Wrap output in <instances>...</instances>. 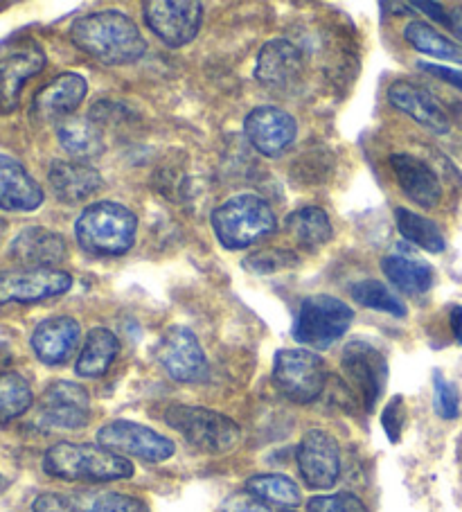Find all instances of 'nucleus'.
I'll list each match as a JSON object with an SVG mask.
<instances>
[{"label": "nucleus", "instance_id": "f257e3e1", "mask_svg": "<svg viewBox=\"0 0 462 512\" xmlns=\"http://www.w3.org/2000/svg\"><path fill=\"white\" fill-rule=\"evenodd\" d=\"M70 41L104 66L136 64L147 52V41L136 21L120 10L79 16L70 25Z\"/></svg>", "mask_w": 462, "mask_h": 512}, {"label": "nucleus", "instance_id": "f03ea898", "mask_svg": "<svg viewBox=\"0 0 462 512\" xmlns=\"http://www.w3.org/2000/svg\"><path fill=\"white\" fill-rule=\"evenodd\" d=\"M43 470L61 481L109 483L131 479L133 465L129 458L118 456L102 445L57 443L43 456Z\"/></svg>", "mask_w": 462, "mask_h": 512}, {"label": "nucleus", "instance_id": "7ed1b4c3", "mask_svg": "<svg viewBox=\"0 0 462 512\" xmlns=\"http://www.w3.org/2000/svg\"><path fill=\"white\" fill-rule=\"evenodd\" d=\"M75 237L93 255H124L136 244L138 217L118 201H97L77 217Z\"/></svg>", "mask_w": 462, "mask_h": 512}, {"label": "nucleus", "instance_id": "20e7f679", "mask_svg": "<svg viewBox=\"0 0 462 512\" xmlns=\"http://www.w3.org/2000/svg\"><path fill=\"white\" fill-rule=\"evenodd\" d=\"M210 224L224 249L242 251L271 235L278 228V219L269 201L257 194H237L212 210Z\"/></svg>", "mask_w": 462, "mask_h": 512}, {"label": "nucleus", "instance_id": "39448f33", "mask_svg": "<svg viewBox=\"0 0 462 512\" xmlns=\"http://www.w3.org/2000/svg\"><path fill=\"white\" fill-rule=\"evenodd\" d=\"M165 422L192 447L206 454H228L242 440V429L235 420L203 406L172 404L165 411Z\"/></svg>", "mask_w": 462, "mask_h": 512}, {"label": "nucleus", "instance_id": "423d86ee", "mask_svg": "<svg viewBox=\"0 0 462 512\" xmlns=\"http://www.w3.org/2000/svg\"><path fill=\"white\" fill-rule=\"evenodd\" d=\"M352 321L354 310L343 300L327 294L307 296L300 303V312L293 323V339L300 346L327 350L350 330Z\"/></svg>", "mask_w": 462, "mask_h": 512}, {"label": "nucleus", "instance_id": "0eeeda50", "mask_svg": "<svg viewBox=\"0 0 462 512\" xmlns=\"http://www.w3.org/2000/svg\"><path fill=\"white\" fill-rule=\"evenodd\" d=\"M325 361L312 350L287 348L278 350L273 361V384L287 400L312 404L325 391Z\"/></svg>", "mask_w": 462, "mask_h": 512}, {"label": "nucleus", "instance_id": "6e6552de", "mask_svg": "<svg viewBox=\"0 0 462 512\" xmlns=\"http://www.w3.org/2000/svg\"><path fill=\"white\" fill-rule=\"evenodd\" d=\"M97 445L118 456L140 458L145 463H163L172 458L176 445L151 427L133 420H113L97 431Z\"/></svg>", "mask_w": 462, "mask_h": 512}, {"label": "nucleus", "instance_id": "1a4fd4ad", "mask_svg": "<svg viewBox=\"0 0 462 512\" xmlns=\"http://www.w3.org/2000/svg\"><path fill=\"white\" fill-rule=\"evenodd\" d=\"M147 28L165 46L183 48L197 39L203 23V5L197 0H147L142 3Z\"/></svg>", "mask_w": 462, "mask_h": 512}, {"label": "nucleus", "instance_id": "9d476101", "mask_svg": "<svg viewBox=\"0 0 462 512\" xmlns=\"http://www.w3.org/2000/svg\"><path fill=\"white\" fill-rule=\"evenodd\" d=\"M46 68V52L34 39L19 37L0 46V109L14 111L21 88Z\"/></svg>", "mask_w": 462, "mask_h": 512}, {"label": "nucleus", "instance_id": "9b49d317", "mask_svg": "<svg viewBox=\"0 0 462 512\" xmlns=\"http://www.w3.org/2000/svg\"><path fill=\"white\" fill-rule=\"evenodd\" d=\"M73 289V276L61 269L0 271V305H32L64 296Z\"/></svg>", "mask_w": 462, "mask_h": 512}, {"label": "nucleus", "instance_id": "f8f14e48", "mask_svg": "<svg viewBox=\"0 0 462 512\" xmlns=\"http://www.w3.org/2000/svg\"><path fill=\"white\" fill-rule=\"evenodd\" d=\"M158 361L167 370V375L176 382L197 384L208 377V359L201 343L190 328L172 325L158 341Z\"/></svg>", "mask_w": 462, "mask_h": 512}, {"label": "nucleus", "instance_id": "ddd939ff", "mask_svg": "<svg viewBox=\"0 0 462 512\" xmlns=\"http://www.w3.org/2000/svg\"><path fill=\"white\" fill-rule=\"evenodd\" d=\"M343 373L361 395L366 411H375V404L388 382V361L368 341H352L341 355Z\"/></svg>", "mask_w": 462, "mask_h": 512}, {"label": "nucleus", "instance_id": "4468645a", "mask_svg": "<svg viewBox=\"0 0 462 512\" xmlns=\"http://www.w3.org/2000/svg\"><path fill=\"white\" fill-rule=\"evenodd\" d=\"M298 470L312 490H330L341 476V449L323 429H312L298 445Z\"/></svg>", "mask_w": 462, "mask_h": 512}, {"label": "nucleus", "instance_id": "2eb2a0df", "mask_svg": "<svg viewBox=\"0 0 462 512\" xmlns=\"http://www.w3.org/2000/svg\"><path fill=\"white\" fill-rule=\"evenodd\" d=\"M244 134L262 156L278 158L296 143L298 122L284 109L257 107L244 120Z\"/></svg>", "mask_w": 462, "mask_h": 512}, {"label": "nucleus", "instance_id": "dca6fc26", "mask_svg": "<svg viewBox=\"0 0 462 512\" xmlns=\"http://www.w3.org/2000/svg\"><path fill=\"white\" fill-rule=\"evenodd\" d=\"M39 416L52 429H82L91 420V397L75 382H55L41 397Z\"/></svg>", "mask_w": 462, "mask_h": 512}, {"label": "nucleus", "instance_id": "f3484780", "mask_svg": "<svg viewBox=\"0 0 462 512\" xmlns=\"http://www.w3.org/2000/svg\"><path fill=\"white\" fill-rule=\"evenodd\" d=\"M386 97L395 109L404 111L408 118H413L417 125L431 131V134L444 136L451 131V118L447 109H444L438 102V97L431 91H426V88L399 79V82H393L388 86Z\"/></svg>", "mask_w": 462, "mask_h": 512}, {"label": "nucleus", "instance_id": "a211bd4d", "mask_svg": "<svg viewBox=\"0 0 462 512\" xmlns=\"http://www.w3.org/2000/svg\"><path fill=\"white\" fill-rule=\"evenodd\" d=\"M88 84L82 75L61 73L41 88L32 100V118L39 122H55L73 116L84 102Z\"/></svg>", "mask_w": 462, "mask_h": 512}, {"label": "nucleus", "instance_id": "6ab92c4d", "mask_svg": "<svg viewBox=\"0 0 462 512\" xmlns=\"http://www.w3.org/2000/svg\"><path fill=\"white\" fill-rule=\"evenodd\" d=\"M68 255V244L64 235L50 228L28 226L14 237L10 244L12 262L21 264V269H55Z\"/></svg>", "mask_w": 462, "mask_h": 512}, {"label": "nucleus", "instance_id": "aec40b11", "mask_svg": "<svg viewBox=\"0 0 462 512\" xmlns=\"http://www.w3.org/2000/svg\"><path fill=\"white\" fill-rule=\"evenodd\" d=\"M46 194L37 179L14 156L0 154V210L34 213Z\"/></svg>", "mask_w": 462, "mask_h": 512}, {"label": "nucleus", "instance_id": "412c9836", "mask_svg": "<svg viewBox=\"0 0 462 512\" xmlns=\"http://www.w3.org/2000/svg\"><path fill=\"white\" fill-rule=\"evenodd\" d=\"M79 337L82 328L73 316H50L34 328L32 350L46 366H61L75 352Z\"/></svg>", "mask_w": 462, "mask_h": 512}, {"label": "nucleus", "instance_id": "4be33fe9", "mask_svg": "<svg viewBox=\"0 0 462 512\" xmlns=\"http://www.w3.org/2000/svg\"><path fill=\"white\" fill-rule=\"evenodd\" d=\"M399 188L413 203L422 208H435L442 199V185L429 163L413 154H393L390 156Z\"/></svg>", "mask_w": 462, "mask_h": 512}, {"label": "nucleus", "instance_id": "5701e85b", "mask_svg": "<svg viewBox=\"0 0 462 512\" xmlns=\"http://www.w3.org/2000/svg\"><path fill=\"white\" fill-rule=\"evenodd\" d=\"M48 181L55 197L64 203H82L104 185L100 172L82 161H52Z\"/></svg>", "mask_w": 462, "mask_h": 512}, {"label": "nucleus", "instance_id": "b1692460", "mask_svg": "<svg viewBox=\"0 0 462 512\" xmlns=\"http://www.w3.org/2000/svg\"><path fill=\"white\" fill-rule=\"evenodd\" d=\"M302 73V52L287 39L266 41L257 55L255 77L264 86H289Z\"/></svg>", "mask_w": 462, "mask_h": 512}, {"label": "nucleus", "instance_id": "393cba45", "mask_svg": "<svg viewBox=\"0 0 462 512\" xmlns=\"http://www.w3.org/2000/svg\"><path fill=\"white\" fill-rule=\"evenodd\" d=\"M57 138L64 152L73 158V161L88 163L91 158L104 154V136L97 122L91 118H66L59 122Z\"/></svg>", "mask_w": 462, "mask_h": 512}, {"label": "nucleus", "instance_id": "a878e982", "mask_svg": "<svg viewBox=\"0 0 462 512\" xmlns=\"http://www.w3.org/2000/svg\"><path fill=\"white\" fill-rule=\"evenodd\" d=\"M118 352H120V341L111 330L93 328L88 332L82 352H79L75 373L79 377H88V379L102 377L109 373V368L113 366Z\"/></svg>", "mask_w": 462, "mask_h": 512}, {"label": "nucleus", "instance_id": "bb28decb", "mask_svg": "<svg viewBox=\"0 0 462 512\" xmlns=\"http://www.w3.org/2000/svg\"><path fill=\"white\" fill-rule=\"evenodd\" d=\"M284 228L287 233L305 249H318L332 240L334 228L330 222V215L318 206H305L293 210L284 219Z\"/></svg>", "mask_w": 462, "mask_h": 512}, {"label": "nucleus", "instance_id": "cd10ccee", "mask_svg": "<svg viewBox=\"0 0 462 512\" xmlns=\"http://www.w3.org/2000/svg\"><path fill=\"white\" fill-rule=\"evenodd\" d=\"M381 271L408 296L426 294L433 285V269L422 260H413L404 253H390L381 260Z\"/></svg>", "mask_w": 462, "mask_h": 512}, {"label": "nucleus", "instance_id": "c85d7f7f", "mask_svg": "<svg viewBox=\"0 0 462 512\" xmlns=\"http://www.w3.org/2000/svg\"><path fill=\"white\" fill-rule=\"evenodd\" d=\"M395 222H397L399 235H402L406 242L415 244L417 249L433 255H438L447 249V240H444L442 231L438 228V224L431 222L429 217H422L406 208H397Z\"/></svg>", "mask_w": 462, "mask_h": 512}, {"label": "nucleus", "instance_id": "c756f323", "mask_svg": "<svg viewBox=\"0 0 462 512\" xmlns=\"http://www.w3.org/2000/svg\"><path fill=\"white\" fill-rule=\"evenodd\" d=\"M404 39H406L408 46H411L417 52H422V55L462 64V46H460V43L447 39L444 34H440L429 23H424V21L408 23L406 30H404Z\"/></svg>", "mask_w": 462, "mask_h": 512}, {"label": "nucleus", "instance_id": "7c9ffc66", "mask_svg": "<svg viewBox=\"0 0 462 512\" xmlns=\"http://www.w3.org/2000/svg\"><path fill=\"white\" fill-rule=\"evenodd\" d=\"M246 492L264 501L266 506L293 508L302 501L300 488L284 474H255L246 481Z\"/></svg>", "mask_w": 462, "mask_h": 512}, {"label": "nucleus", "instance_id": "2f4dec72", "mask_svg": "<svg viewBox=\"0 0 462 512\" xmlns=\"http://www.w3.org/2000/svg\"><path fill=\"white\" fill-rule=\"evenodd\" d=\"M32 386L16 370L0 373V425L21 418L32 406Z\"/></svg>", "mask_w": 462, "mask_h": 512}, {"label": "nucleus", "instance_id": "473e14b6", "mask_svg": "<svg viewBox=\"0 0 462 512\" xmlns=\"http://www.w3.org/2000/svg\"><path fill=\"white\" fill-rule=\"evenodd\" d=\"M350 294L359 305L368 307V310L386 312L390 316H397V319H404L408 314L404 300H399V296L386 285V282L361 280L350 289Z\"/></svg>", "mask_w": 462, "mask_h": 512}, {"label": "nucleus", "instance_id": "72a5a7b5", "mask_svg": "<svg viewBox=\"0 0 462 512\" xmlns=\"http://www.w3.org/2000/svg\"><path fill=\"white\" fill-rule=\"evenodd\" d=\"M244 264L248 271L260 273V276H271V273L296 267V264H300V258L289 249H264L248 255Z\"/></svg>", "mask_w": 462, "mask_h": 512}, {"label": "nucleus", "instance_id": "f704fd0d", "mask_svg": "<svg viewBox=\"0 0 462 512\" xmlns=\"http://www.w3.org/2000/svg\"><path fill=\"white\" fill-rule=\"evenodd\" d=\"M433 409L442 420H456L460 413L458 388L449 379H444L440 370L433 373Z\"/></svg>", "mask_w": 462, "mask_h": 512}, {"label": "nucleus", "instance_id": "c9c22d12", "mask_svg": "<svg viewBox=\"0 0 462 512\" xmlns=\"http://www.w3.org/2000/svg\"><path fill=\"white\" fill-rule=\"evenodd\" d=\"M307 512H368V508L357 494L336 492V494H323V497L309 499Z\"/></svg>", "mask_w": 462, "mask_h": 512}, {"label": "nucleus", "instance_id": "e433bc0d", "mask_svg": "<svg viewBox=\"0 0 462 512\" xmlns=\"http://www.w3.org/2000/svg\"><path fill=\"white\" fill-rule=\"evenodd\" d=\"M88 512H149V508L145 501L131 497V494L106 492L91 503Z\"/></svg>", "mask_w": 462, "mask_h": 512}, {"label": "nucleus", "instance_id": "4c0bfd02", "mask_svg": "<svg viewBox=\"0 0 462 512\" xmlns=\"http://www.w3.org/2000/svg\"><path fill=\"white\" fill-rule=\"evenodd\" d=\"M404 420H406L404 400L397 395L395 400L388 402V406L384 409V416H381V425H384L390 443H399V438H402Z\"/></svg>", "mask_w": 462, "mask_h": 512}, {"label": "nucleus", "instance_id": "58836bf2", "mask_svg": "<svg viewBox=\"0 0 462 512\" xmlns=\"http://www.w3.org/2000/svg\"><path fill=\"white\" fill-rule=\"evenodd\" d=\"M32 510L34 512H77V501L73 497H66V494L46 492L34 499Z\"/></svg>", "mask_w": 462, "mask_h": 512}, {"label": "nucleus", "instance_id": "ea45409f", "mask_svg": "<svg viewBox=\"0 0 462 512\" xmlns=\"http://www.w3.org/2000/svg\"><path fill=\"white\" fill-rule=\"evenodd\" d=\"M224 512H271V506L253 497L251 492H237L226 499Z\"/></svg>", "mask_w": 462, "mask_h": 512}, {"label": "nucleus", "instance_id": "a19ab883", "mask_svg": "<svg viewBox=\"0 0 462 512\" xmlns=\"http://www.w3.org/2000/svg\"><path fill=\"white\" fill-rule=\"evenodd\" d=\"M417 66H420L424 73H429L433 77L442 79V82L451 84L453 88H458V91L462 93V70L449 68V66H438V64H424V61H420V64H417Z\"/></svg>", "mask_w": 462, "mask_h": 512}, {"label": "nucleus", "instance_id": "79ce46f5", "mask_svg": "<svg viewBox=\"0 0 462 512\" xmlns=\"http://www.w3.org/2000/svg\"><path fill=\"white\" fill-rule=\"evenodd\" d=\"M411 7L413 10H422L424 14H429L433 21L447 25V12H444V7L440 3H424V0H415V3H411Z\"/></svg>", "mask_w": 462, "mask_h": 512}, {"label": "nucleus", "instance_id": "37998d69", "mask_svg": "<svg viewBox=\"0 0 462 512\" xmlns=\"http://www.w3.org/2000/svg\"><path fill=\"white\" fill-rule=\"evenodd\" d=\"M444 28H449L453 37L462 41V7H453L451 12H447V25Z\"/></svg>", "mask_w": 462, "mask_h": 512}, {"label": "nucleus", "instance_id": "c03bdc74", "mask_svg": "<svg viewBox=\"0 0 462 512\" xmlns=\"http://www.w3.org/2000/svg\"><path fill=\"white\" fill-rule=\"evenodd\" d=\"M449 323H451V332L456 341L462 346V307L456 305L451 307V314H449Z\"/></svg>", "mask_w": 462, "mask_h": 512}, {"label": "nucleus", "instance_id": "a18cd8bd", "mask_svg": "<svg viewBox=\"0 0 462 512\" xmlns=\"http://www.w3.org/2000/svg\"><path fill=\"white\" fill-rule=\"evenodd\" d=\"M451 116H453V120L458 122V127L462 129V102H453L451 104Z\"/></svg>", "mask_w": 462, "mask_h": 512}, {"label": "nucleus", "instance_id": "49530a36", "mask_svg": "<svg viewBox=\"0 0 462 512\" xmlns=\"http://www.w3.org/2000/svg\"><path fill=\"white\" fill-rule=\"evenodd\" d=\"M7 488H10V479H5V476L0 474V492H5Z\"/></svg>", "mask_w": 462, "mask_h": 512}, {"label": "nucleus", "instance_id": "de8ad7c7", "mask_svg": "<svg viewBox=\"0 0 462 512\" xmlns=\"http://www.w3.org/2000/svg\"><path fill=\"white\" fill-rule=\"evenodd\" d=\"M284 512H293V510H284Z\"/></svg>", "mask_w": 462, "mask_h": 512}]
</instances>
